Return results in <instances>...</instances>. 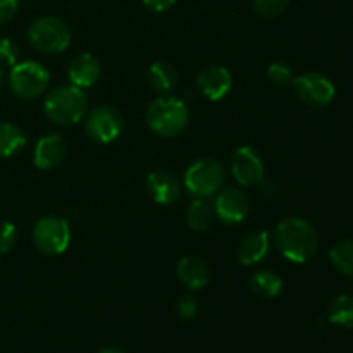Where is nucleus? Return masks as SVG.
<instances>
[{
  "instance_id": "19",
  "label": "nucleus",
  "mask_w": 353,
  "mask_h": 353,
  "mask_svg": "<svg viewBox=\"0 0 353 353\" xmlns=\"http://www.w3.org/2000/svg\"><path fill=\"white\" fill-rule=\"evenodd\" d=\"M24 145H26V137L19 126L12 123H0V157H14L23 150Z\"/></svg>"
},
{
  "instance_id": "3",
  "label": "nucleus",
  "mask_w": 353,
  "mask_h": 353,
  "mask_svg": "<svg viewBox=\"0 0 353 353\" xmlns=\"http://www.w3.org/2000/svg\"><path fill=\"white\" fill-rule=\"evenodd\" d=\"M186 103L176 97H159L147 110V123L155 134L164 138L178 137L188 126Z\"/></svg>"
},
{
  "instance_id": "31",
  "label": "nucleus",
  "mask_w": 353,
  "mask_h": 353,
  "mask_svg": "<svg viewBox=\"0 0 353 353\" xmlns=\"http://www.w3.org/2000/svg\"><path fill=\"white\" fill-rule=\"evenodd\" d=\"M99 353H126V352L121 350V348H116V347H107V348H102Z\"/></svg>"
},
{
  "instance_id": "11",
  "label": "nucleus",
  "mask_w": 353,
  "mask_h": 353,
  "mask_svg": "<svg viewBox=\"0 0 353 353\" xmlns=\"http://www.w3.org/2000/svg\"><path fill=\"white\" fill-rule=\"evenodd\" d=\"M214 210L223 223L238 224L247 217L248 199L241 190H221L216 196V202H214Z\"/></svg>"
},
{
  "instance_id": "21",
  "label": "nucleus",
  "mask_w": 353,
  "mask_h": 353,
  "mask_svg": "<svg viewBox=\"0 0 353 353\" xmlns=\"http://www.w3.org/2000/svg\"><path fill=\"white\" fill-rule=\"evenodd\" d=\"M214 221V210L203 199L193 200L186 209V223L195 231H207Z\"/></svg>"
},
{
  "instance_id": "17",
  "label": "nucleus",
  "mask_w": 353,
  "mask_h": 353,
  "mask_svg": "<svg viewBox=\"0 0 353 353\" xmlns=\"http://www.w3.org/2000/svg\"><path fill=\"white\" fill-rule=\"evenodd\" d=\"M269 252L268 231H255L247 234L238 247V259L243 265H255L264 261Z\"/></svg>"
},
{
  "instance_id": "30",
  "label": "nucleus",
  "mask_w": 353,
  "mask_h": 353,
  "mask_svg": "<svg viewBox=\"0 0 353 353\" xmlns=\"http://www.w3.org/2000/svg\"><path fill=\"white\" fill-rule=\"evenodd\" d=\"M178 0H143L145 7L154 12H165V10L171 9Z\"/></svg>"
},
{
  "instance_id": "15",
  "label": "nucleus",
  "mask_w": 353,
  "mask_h": 353,
  "mask_svg": "<svg viewBox=\"0 0 353 353\" xmlns=\"http://www.w3.org/2000/svg\"><path fill=\"white\" fill-rule=\"evenodd\" d=\"M147 186L152 199L161 205H169L181 195V185L178 183V179L165 171L150 172L147 178Z\"/></svg>"
},
{
  "instance_id": "23",
  "label": "nucleus",
  "mask_w": 353,
  "mask_h": 353,
  "mask_svg": "<svg viewBox=\"0 0 353 353\" xmlns=\"http://www.w3.org/2000/svg\"><path fill=\"white\" fill-rule=\"evenodd\" d=\"M330 259L341 274L353 278V240L338 241L330 250Z\"/></svg>"
},
{
  "instance_id": "32",
  "label": "nucleus",
  "mask_w": 353,
  "mask_h": 353,
  "mask_svg": "<svg viewBox=\"0 0 353 353\" xmlns=\"http://www.w3.org/2000/svg\"><path fill=\"white\" fill-rule=\"evenodd\" d=\"M2 85H3V72L2 69H0V88H2Z\"/></svg>"
},
{
  "instance_id": "28",
  "label": "nucleus",
  "mask_w": 353,
  "mask_h": 353,
  "mask_svg": "<svg viewBox=\"0 0 353 353\" xmlns=\"http://www.w3.org/2000/svg\"><path fill=\"white\" fill-rule=\"evenodd\" d=\"M176 310H178V314L183 319L190 321L196 316V312H199V303H196V300L193 299V296H181V299L178 300V303H176Z\"/></svg>"
},
{
  "instance_id": "27",
  "label": "nucleus",
  "mask_w": 353,
  "mask_h": 353,
  "mask_svg": "<svg viewBox=\"0 0 353 353\" xmlns=\"http://www.w3.org/2000/svg\"><path fill=\"white\" fill-rule=\"evenodd\" d=\"M17 59H19V47L16 41L10 38H0V65L12 68L17 64Z\"/></svg>"
},
{
  "instance_id": "4",
  "label": "nucleus",
  "mask_w": 353,
  "mask_h": 353,
  "mask_svg": "<svg viewBox=\"0 0 353 353\" xmlns=\"http://www.w3.org/2000/svg\"><path fill=\"white\" fill-rule=\"evenodd\" d=\"M28 40L45 55H59L71 45L68 24L55 16H41L31 23Z\"/></svg>"
},
{
  "instance_id": "1",
  "label": "nucleus",
  "mask_w": 353,
  "mask_h": 353,
  "mask_svg": "<svg viewBox=\"0 0 353 353\" xmlns=\"http://www.w3.org/2000/svg\"><path fill=\"white\" fill-rule=\"evenodd\" d=\"M274 243L283 257L295 264H303L316 255L319 236L309 221L302 217H288L276 226Z\"/></svg>"
},
{
  "instance_id": "10",
  "label": "nucleus",
  "mask_w": 353,
  "mask_h": 353,
  "mask_svg": "<svg viewBox=\"0 0 353 353\" xmlns=\"http://www.w3.org/2000/svg\"><path fill=\"white\" fill-rule=\"evenodd\" d=\"M231 171L241 186H254L264 179L265 168L254 147H240L231 159Z\"/></svg>"
},
{
  "instance_id": "18",
  "label": "nucleus",
  "mask_w": 353,
  "mask_h": 353,
  "mask_svg": "<svg viewBox=\"0 0 353 353\" xmlns=\"http://www.w3.org/2000/svg\"><path fill=\"white\" fill-rule=\"evenodd\" d=\"M148 83L155 92L169 93L178 83V72L169 62L157 61L148 69Z\"/></svg>"
},
{
  "instance_id": "14",
  "label": "nucleus",
  "mask_w": 353,
  "mask_h": 353,
  "mask_svg": "<svg viewBox=\"0 0 353 353\" xmlns=\"http://www.w3.org/2000/svg\"><path fill=\"white\" fill-rule=\"evenodd\" d=\"M69 79L71 85L78 86V88H90L99 81L100 74H102V65H100L99 59L95 55L83 52V54L76 55L72 59L71 65H69Z\"/></svg>"
},
{
  "instance_id": "22",
  "label": "nucleus",
  "mask_w": 353,
  "mask_h": 353,
  "mask_svg": "<svg viewBox=\"0 0 353 353\" xmlns=\"http://www.w3.org/2000/svg\"><path fill=\"white\" fill-rule=\"evenodd\" d=\"M327 319L340 327H353V296H336L327 307Z\"/></svg>"
},
{
  "instance_id": "6",
  "label": "nucleus",
  "mask_w": 353,
  "mask_h": 353,
  "mask_svg": "<svg viewBox=\"0 0 353 353\" xmlns=\"http://www.w3.org/2000/svg\"><path fill=\"white\" fill-rule=\"evenodd\" d=\"M33 243L41 254L55 255L64 254L71 243V228L64 217L45 216L38 219L33 226Z\"/></svg>"
},
{
  "instance_id": "12",
  "label": "nucleus",
  "mask_w": 353,
  "mask_h": 353,
  "mask_svg": "<svg viewBox=\"0 0 353 353\" xmlns=\"http://www.w3.org/2000/svg\"><path fill=\"white\" fill-rule=\"evenodd\" d=\"M196 85L205 99L217 102L230 93L231 86H233V76L223 65H210L200 72L196 78Z\"/></svg>"
},
{
  "instance_id": "24",
  "label": "nucleus",
  "mask_w": 353,
  "mask_h": 353,
  "mask_svg": "<svg viewBox=\"0 0 353 353\" xmlns=\"http://www.w3.org/2000/svg\"><path fill=\"white\" fill-rule=\"evenodd\" d=\"M290 6V0H254L252 7H254L255 14L262 17H276L286 10Z\"/></svg>"
},
{
  "instance_id": "16",
  "label": "nucleus",
  "mask_w": 353,
  "mask_h": 353,
  "mask_svg": "<svg viewBox=\"0 0 353 353\" xmlns=\"http://www.w3.org/2000/svg\"><path fill=\"white\" fill-rule=\"evenodd\" d=\"M178 278L188 290H202L209 285L210 269L205 261L195 255H188L178 264Z\"/></svg>"
},
{
  "instance_id": "8",
  "label": "nucleus",
  "mask_w": 353,
  "mask_h": 353,
  "mask_svg": "<svg viewBox=\"0 0 353 353\" xmlns=\"http://www.w3.org/2000/svg\"><path fill=\"white\" fill-rule=\"evenodd\" d=\"M293 86L300 100L314 109L330 105L336 95L333 81L321 72H305L293 79Z\"/></svg>"
},
{
  "instance_id": "20",
  "label": "nucleus",
  "mask_w": 353,
  "mask_h": 353,
  "mask_svg": "<svg viewBox=\"0 0 353 353\" xmlns=\"http://www.w3.org/2000/svg\"><path fill=\"white\" fill-rule=\"evenodd\" d=\"M250 290L262 299H274L283 292V279L272 271H259L252 274Z\"/></svg>"
},
{
  "instance_id": "7",
  "label": "nucleus",
  "mask_w": 353,
  "mask_h": 353,
  "mask_svg": "<svg viewBox=\"0 0 353 353\" xmlns=\"http://www.w3.org/2000/svg\"><path fill=\"white\" fill-rule=\"evenodd\" d=\"M224 183V168L216 159H199L185 172V188L196 199L216 195Z\"/></svg>"
},
{
  "instance_id": "13",
  "label": "nucleus",
  "mask_w": 353,
  "mask_h": 353,
  "mask_svg": "<svg viewBox=\"0 0 353 353\" xmlns=\"http://www.w3.org/2000/svg\"><path fill=\"white\" fill-rule=\"evenodd\" d=\"M65 154H68V147H65V141L61 134H45L43 138L38 140L37 147H34L33 162L38 169L48 171V169L61 165L65 159Z\"/></svg>"
},
{
  "instance_id": "29",
  "label": "nucleus",
  "mask_w": 353,
  "mask_h": 353,
  "mask_svg": "<svg viewBox=\"0 0 353 353\" xmlns=\"http://www.w3.org/2000/svg\"><path fill=\"white\" fill-rule=\"evenodd\" d=\"M19 9V0H0V24L12 19Z\"/></svg>"
},
{
  "instance_id": "5",
  "label": "nucleus",
  "mask_w": 353,
  "mask_h": 353,
  "mask_svg": "<svg viewBox=\"0 0 353 353\" xmlns=\"http://www.w3.org/2000/svg\"><path fill=\"white\" fill-rule=\"evenodd\" d=\"M50 81V72L45 65L34 61L17 62L10 68L9 86L10 92L23 100L38 99L47 90Z\"/></svg>"
},
{
  "instance_id": "9",
  "label": "nucleus",
  "mask_w": 353,
  "mask_h": 353,
  "mask_svg": "<svg viewBox=\"0 0 353 353\" xmlns=\"http://www.w3.org/2000/svg\"><path fill=\"white\" fill-rule=\"evenodd\" d=\"M85 131L99 143H110L123 131V116L110 105H99L86 114Z\"/></svg>"
},
{
  "instance_id": "2",
  "label": "nucleus",
  "mask_w": 353,
  "mask_h": 353,
  "mask_svg": "<svg viewBox=\"0 0 353 353\" xmlns=\"http://www.w3.org/2000/svg\"><path fill=\"white\" fill-rule=\"evenodd\" d=\"M43 109L48 119L55 124L72 126L88 112V99L78 86L62 85L48 93Z\"/></svg>"
},
{
  "instance_id": "25",
  "label": "nucleus",
  "mask_w": 353,
  "mask_h": 353,
  "mask_svg": "<svg viewBox=\"0 0 353 353\" xmlns=\"http://www.w3.org/2000/svg\"><path fill=\"white\" fill-rule=\"evenodd\" d=\"M268 76L276 85H288V83H293V79H295L292 68L285 64V62H272L268 68Z\"/></svg>"
},
{
  "instance_id": "26",
  "label": "nucleus",
  "mask_w": 353,
  "mask_h": 353,
  "mask_svg": "<svg viewBox=\"0 0 353 353\" xmlns=\"http://www.w3.org/2000/svg\"><path fill=\"white\" fill-rule=\"evenodd\" d=\"M17 240V230L9 221H0V255L12 250Z\"/></svg>"
}]
</instances>
